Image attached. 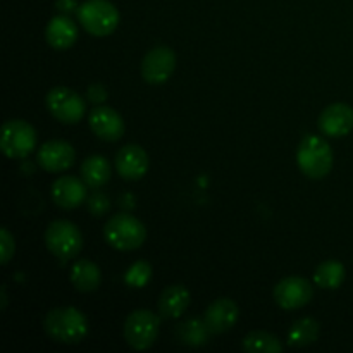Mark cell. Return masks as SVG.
<instances>
[{
  "mask_svg": "<svg viewBox=\"0 0 353 353\" xmlns=\"http://www.w3.org/2000/svg\"><path fill=\"white\" fill-rule=\"evenodd\" d=\"M14 250H16L14 236L7 228H2L0 231V264H7L12 259Z\"/></svg>",
  "mask_w": 353,
  "mask_h": 353,
  "instance_id": "26",
  "label": "cell"
},
{
  "mask_svg": "<svg viewBox=\"0 0 353 353\" xmlns=\"http://www.w3.org/2000/svg\"><path fill=\"white\" fill-rule=\"evenodd\" d=\"M317 338H319V323L312 317L295 321L288 331V345L293 348L309 347Z\"/></svg>",
  "mask_w": 353,
  "mask_h": 353,
  "instance_id": "21",
  "label": "cell"
},
{
  "mask_svg": "<svg viewBox=\"0 0 353 353\" xmlns=\"http://www.w3.org/2000/svg\"><path fill=\"white\" fill-rule=\"evenodd\" d=\"M192 302L188 288L183 285H172L161 293L159 299V312L164 319H176L183 316Z\"/></svg>",
  "mask_w": 353,
  "mask_h": 353,
  "instance_id": "18",
  "label": "cell"
},
{
  "mask_svg": "<svg viewBox=\"0 0 353 353\" xmlns=\"http://www.w3.org/2000/svg\"><path fill=\"white\" fill-rule=\"evenodd\" d=\"M90 128L103 141H117L124 134V121L119 114L107 105H97L90 112Z\"/></svg>",
  "mask_w": 353,
  "mask_h": 353,
  "instance_id": "12",
  "label": "cell"
},
{
  "mask_svg": "<svg viewBox=\"0 0 353 353\" xmlns=\"http://www.w3.org/2000/svg\"><path fill=\"white\" fill-rule=\"evenodd\" d=\"M78 21L86 33L109 37L119 24V10L109 0H86L78 9Z\"/></svg>",
  "mask_w": 353,
  "mask_h": 353,
  "instance_id": "4",
  "label": "cell"
},
{
  "mask_svg": "<svg viewBox=\"0 0 353 353\" xmlns=\"http://www.w3.org/2000/svg\"><path fill=\"white\" fill-rule=\"evenodd\" d=\"M100 281H102V272L95 262L81 259L71 268V283L78 292H95L100 286Z\"/></svg>",
  "mask_w": 353,
  "mask_h": 353,
  "instance_id": "19",
  "label": "cell"
},
{
  "mask_svg": "<svg viewBox=\"0 0 353 353\" xmlns=\"http://www.w3.org/2000/svg\"><path fill=\"white\" fill-rule=\"evenodd\" d=\"M210 330L205 321L200 319H188L176 327V336L183 345L188 347H202L209 341Z\"/></svg>",
  "mask_w": 353,
  "mask_h": 353,
  "instance_id": "22",
  "label": "cell"
},
{
  "mask_svg": "<svg viewBox=\"0 0 353 353\" xmlns=\"http://www.w3.org/2000/svg\"><path fill=\"white\" fill-rule=\"evenodd\" d=\"M0 147L9 159H24L37 147V131L23 119H10L2 126Z\"/></svg>",
  "mask_w": 353,
  "mask_h": 353,
  "instance_id": "7",
  "label": "cell"
},
{
  "mask_svg": "<svg viewBox=\"0 0 353 353\" xmlns=\"http://www.w3.org/2000/svg\"><path fill=\"white\" fill-rule=\"evenodd\" d=\"M152 278V265L145 261H138L128 269V272L124 274V281L131 288H143L148 285Z\"/></svg>",
  "mask_w": 353,
  "mask_h": 353,
  "instance_id": "25",
  "label": "cell"
},
{
  "mask_svg": "<svg viewBox=\"0 0 353 353\" xmlns=\"http://www.w3.org/2000/svg\"><path fill=\"white\" fill-rule=\"evenodd\" d=\"M55 6H57L59 10H62V12H72V10H78V3H76V0H57L55 2Z\"/></svg>",
  "mask_w": 353,
  "mask_h": 353,
  "instance_id": "29",
  "label": "cell"
},
{
  "mask_svg": "<svg viewBox=\"0 0 353 353\" xmlns=\"http://www.w3.org/2000/svg\"><path fill=\"white\" fill-rule=\"evenodd\" d=\"M161 331V319L147 309L134 310L124 323V340L133 350H148Z\"/></svg>",
  "mask_w": 353,
  "mask_h": 353,
  "instance_id": "5",
  "label": "cell"
},
{
  "mask_svg": "<svg viewBox=\"0 0 353 353\" xmlns=\"http://www.w3.org/2000/svg\"><path fill=\"white\" fill-rule=\"evenodd\" d=\"M76 152L71 143L64 140H52L41 145L38 150V164L47 172H64L74 164Z\"/></svg>",
  "mask_w": 353,
  "mask_h": 353,
  "instance_id": "11",
  "label": "cell"
},
{
  "mask_svg": "<svg viewBox=\"0 0 353 353\" xmlns=\"http://www.w3.org/2000/svg\"><path fill=\"white\" fill-rule=\"evenodd\" d=\"M45 245L59 259H72L83 248V236L78 226L69 221H52L45 230Z\"/></svg>",
  "mask_w": 353,
  "mask_h": 353,
  "instance_id": "6",
  "label": "cell"
},
{
  "mask_svg": "<svg viewBox=\"0 0 353 353\" xmlns=\"http://www.w3.org/2000/svg\"><path fill=\"white\" fill-rule=\"evenodd\" d=\"M47 109L52 116L64 124H76L85 116V102L81 97L71 88L55 86L47 93Z\"/></svg>",
  "mask_w": 353,
  "mask_h": 353,
  "instance_id": "8",
  "label": "cell"
},
{
  "mask_svg": "<svg viewBox=\"0 0 353 353\" xmlns=\"http://www.w3.org/2000/svg\"><path fill=\"white\" fill-rule=\"evenodd\" d=\"M81 179L90 188H102L110 179V164L103 155H92L81 164Z\"/></svg>",
  "mask_w": 353,
  "mask_h": 353,
  "instance_id": "20",
  "label": "cell"
},
{
  "mask_svg": "<svg viewBox=\"0 0 353 353\" xmlns=\"http://www.w3.org/2000/svg\"><path fill=\"white\" fill-rule=\"evenodd\" d=\"M107 243L121 252H131L140 248L147 238L143 223L130 214H116L110 217L103 228Z\"/></svg>",
  "mask_w": 353,
  "mask_h": 353,
  "instance_id": "3",
  "label": "cell"
},
{
  "mask_svg": "<svg viewBox=\"0 0 353 353\" xmlns=\"http://www.w3.org/2000/svg\"><path fill=\"white\" fill-rule=\"evenodd\" d=\"M86 183L76 176H62L52 185V199L61 209L71 210L86 200Z\"/></svg>",
  "mask_w": 353,
  "mask_h": 353,
  "instance_id": "15",
  "label": "cell"
},
{
  "mask_svg": "<svg viewBox=\"0 0 353 353\" xmlns=\"http://www.w3.org/2000/svg\"><path fill=\"white\" fill-rule=\"evenodd\" d=\"M203 321L212 334L226 333L236 324L238 305L231 299H217L207 307Z\"/></svg>",
  "mask_w": 353,
  "mask_h": 353,
  "instance_id": "16",
  "label": "cell"
},
{
  "mask_svg": "<svg viewBox=\"0 0 353 353\" xmlns=\"http://www.w3.org/2000/svg\"><path fill=\"white\" fill-rule=\"evenodd\" d=\"M45 38L55 50H68L78 40V26L69 16H55L47 24Z\"/></svg>",
  "mask_w": 353,
  "mask_h": 353,
  "instance_id": "17",
  "label": "cell"
},
{
  "mask_svg": "<svg viewBox=\"0 0 353 353\" xmlns=\"http://www.w3.org/2000/svg\"><path fill=\"white\" fill-rule=\"evenodd\" d=\"M296 162L300 171L312 179H323L333 169V150L324 138L310 134L299 145Z\"/></svg>",
  "mask_w": 353,
  "mask_h": 353,
  "instance_id": "2",
  "label": "cell"
},
{
  "mask_svg": "<svg viewBox=\"0 0 353 353\" xmlns=\"http://www.w3.org/2000/svg\"><path fill=\"white\" fill-rule=\"evenodd\" d=\"M314 288L310 281L299 276L281 279L274 288V300L281 309L299 310L312 300Z\"/></svg>",
  "mask_w": 353,
  "mask_h": 353,
  "instance_id": "10",
  "label": "cell"
},
{
  "mask_svg": "<svg viewBox=\"0 0 353 353\" xmlns=\"http://www.w3.org/2000/svg\"><path fill=\"white\" fill-rule=\"evenodd\" d=\"M110 209V202L103 193H95L88 199V210L93 216H103Z\"/></svg>",
  "mask_w": 353,
  "mask_h": 353,
  "instance_id": "27",
  "label": "cell"
},
{
  "mask_svg": "<svg viewBox=\"0 0 353 353\" xmlns=\"http://www.w3.org/2000/svg\"><path fill=\"white\" fill-rule=\"evenodd\" d=\"M314 281H316V285L319 286V288H340L345 281V265L338 261L323 262V264L316 269Z\"/></svg>",
  "mask_w": 353,
  "mask_h": 353,
  "instance_id": "23",
  "label": "cell"
},
{
  "mask_svg": "<svg viewBox=\"0 0 353 353\" xmlns=\"http://www.w3.org/2000/svg\"><path fill=\"white\" fill-rule=\"evenodd\" d=\"M319 130L327 137H347L353 130V109L347 103L327 105L319 116Z\"/></svg>",
  "mask_w": 353,
  "mask_h": 353,
  "instance_id": "13",
  "label": "cell"
},
{
  "mask_svg": "<svg viewBox=\"0 0 353 353\" xmlns=\"http://www.w3.org/2000/svg\"><path fill=\"white\" fill-rule=\"evenodd\" d=\"M88 99L97 105H102L107 100V90L102 85H92L88 88Z\"/></svg>",
  "mask_w": 353,
  "mask_h": 353,
  "instance_id": "28",
  "label": "cell"
},
{
  "mask_svg": "<svg viewBox=\"0 0 353 353\" xmlns=\"http://www.w3.org/2000/svg\"><path fill=\"white\" fill-rule=\"evenodd\" d=\"M176 68V54L171 47L159 45L141 61V76L150 85H162L171 78Z\"/></svg>",
  "mask_w": 353,
  "mask_h": 353,
  "instance_id": "9",
  "label": "cell"
},
{
  "mask_svg": "<svg viewBox=\"0 0 353 353\" xmlns=\"http://www.w3.org/2000/svg\"><path fill=\"white\" fill-rule=\"evenodd\" d=\"M43 327L52 340L65 345L81 343L88 334V321L74 307H59L48 310Z\"/></svg>",
  "mask_w": 353,
  "mask_h": 353,
  "instance_id": "1",
  "label": "cell"
},
{
  "mask_svg": "<svg viewBox=\"0 0 353 353\" xmlns=\"http://www.w3.org/2000/svg\"><path fill=\"white\" fill-rule=\"evenodd\" d=\"M283 343L271 333L254 331L243 338V350L248 353H281Z\"/></svg>",
  "mask_w": 353,
  "mask_h": 353,
  "instance_id": "24",
  "label": "cell"
},
{
  "mask_svg": "<svg viewBox=\"0 0 353 353\" xmlns=\"http://www.w3.org/2000/svg\"><path fill=\"white\" fill-rule=\"evenodd\" d=\"M148 165H150V161H148L147 152L138 145H126L116 155L117 172L121 178L128 181H137L143 178L148 171Z\"/></svg>",
  "mask_w": 353,
  "mask_h": 353,
  "instance_id": "14",
  "label": "cell"
}]
</instances>
